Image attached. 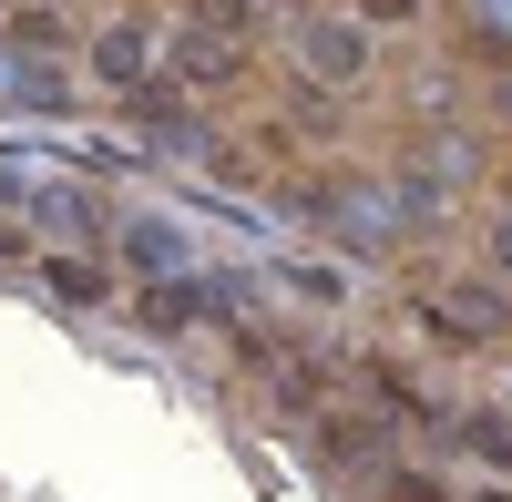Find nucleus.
Masks as SVG:
<instances>
[{
    "label": "nucleus",
    "mask_w": 512,
    "mask_h": 502,
    "mask_svg": "<svg viewBox=\"0 0 512 502\" xmlns=\"http://www.w3.org/2000/svg\"><path fill=\"white\" fill-rule=\"evenodd\" d=\"M441 349H512V287L502 277H461L451 298H420L410 308Z\"/></svg>",
    "instance_id": "1"
},
{
    "label": "nucleus",
    "mask_w": 512,
    "mask_h": 502,
    "mask_svg": "<svg viewBox=\"0 0 512 502\" xmlns=\"http://www.w3.org/2000/svg\"><path fill=\"white\" fill-rule=\"evenodd\" d=\"M0 11H11V0H0Z\"/></svg>",
    "instance_id": "17"
},
{
    "label": "nucleus",
    "mask_w": 512,
    "mask_h": 502,
    "mask_svg": "<svg viewBox=\"0 0 512 502\" xmlns=\"http://www.w3.org/2000/svg\"><path fill=\"white\" fill-rule=\"evenodd\" d=\"M134 318L154 328V339H175V328H195V318H205V298H195V287H144Z\"/></svg>",
    "instance_id": "6"
},
{
    "label": "nucleus",
    "mask_w": 512,
    "mask_h": 502,
    "mask_svg": "<svg viewBox=\"0 0 512 502\" xmlns=\"http://www.w3.org/2000/svg\"><path fill=\"white\" fill-rule=\"evenodd\" d=\"M482 257H492V277H502V287H512V205H502V216H492V226H482Z\"/></svg>",
    "instance_id": "14"
},
{
    "label": "nucleus",
    "mask_w": 512,
    "mask_h": 502,
    "mask_svg": "<svg viewBox=\"0 0 512 502\" xmlns=\"http://www.w3.org/2000/svg\"><path fill=\"white\" fill-rule=\"evenodd\" d=\"M451 431H461V441H472V451H482V462H492V472L512 462V421H502V410H461V421H451Z\"/></svg>",
    "instance_id": "8"
},
{
    "label": "nucleus",
    "mask_w": 512,
    "mask_h": 502,
    "mask_svg": "<svg viewBox=\"0 0 512 502\" xmlns=\"http://www.w3.org/2000/svg\"><path fill=\"white\" fill-rule=\"evenodd\" d=\"M308 441H318V462H338V472H379V462H390V431L359 421V410H318Z\"/></svg>",
    "instance_id": "3"
},
{
    "label": "nucleus",
    "mask_w": 512,
    "mask_h": 502,
    "mask_svg": "<svg viewBox=\"0 0 512 502\" xmlns=\"http://www.w3.org/2000/svg\"><path fill=\"white\" fill-rule=\"evenodd\" d=\"M359 21H390L400 31V21H420V0H359Z\"/></svg>",
    "instance_id": "15"
},
{
    "label": "nucleus",
    "mask_w": 512,
    "mask_h": 502,
    "mask_svg": "<svg viewBox=\"0 0 512 502\" xmlns=\"http://www.w3.org/2000/svg\"><path fill=\"white\" fill-rule=\"evenodd\" d=\"M41 267H52V287H62V298H82V308L103 298V267H82V257H41Z\"/></svg>",
    "instance_id": "11"
},
{
    "label": "nucleus",
    "mask_w": 512,
    "mask_h": 502,
    "mask_svg": "<svg viewBox=\"0 0 512 502\" xmlns=\"http://www.w3.org/2000/svg\"><path fill=\"white\" fill-rule=\"evenodd\" d=\"M287 123H308V134H338V93H328V82H287Z\"/></svg>",
    "instance_id": "10"
},
{
    "label": "nucleus",
    "mask_w": 512,
    "mask_h": 502,
    "mask_svg": "<svg viewBox=\"0 0 512 502\" xmlns=\"http://www.w3.org/2000/svg\"><path fill=\"white\" fill-rule=\"evenodd\" d=\"M123 246H134V267H144V277H154V267H175V226H134Z\"/></svg>",
    "instance_id": "13"
},
{
    "label": "nucleus",
    "mask_w": 512,
    "mask_h": 502,
    "mask_svg": "<svg viewBox=\"0 0 512 502\" xmlns=\"http://www.w3.org/2000/svg\"><path fill=\"white\" fill-rule=\"evenodd\" d=\"M185 21H195V31H216V41H236V52H246V31H256V0H185Z\"/></svg>",
    "instance_id": "7"
},
{
    "label": "nucleus",
    "mask_w": 512,
    "mask_h": 502,
    "mask_svg": "<svg viewBox=\"0 0 512 502\" xmlns=\"http://www.w3.org/2000/svg\"><path fill=\"white\" fill-rule=\"evenodd\" d=\"M236 72H246L236 41H216V31H185L175 41V93H236Z\"/></svg>",
    "instance_id": "5"
},
{
    "label": "nucleus",
    "mask_w": 512,
    "mask_h": 502,
    "mask_svg": "<svg viewBox=\"0 0 512 502\" xmlns=\"http://www.w3.org/2000/svg\"><path fill=\"white\" fill-rule=\"evenodd\" d=\"M11 41H21V52H62L72 31H62V11H21V21H11Z\"/></svg>",
    "instance_id": "12"
},
{
    "label": "nucleus",
    "mask_w": 512,
    "mask_h": 502,
    "mask_svg": "<svg viewBox=\"0 0 512 502\" xmlns=\"http://www.w3.org/2000/svg\"><path fill=\"white\" fill-rule=\"evenodd\" d=\"M144 72H154V21H113V31H93V82H103V93H134Z\"/></svg>",
    "instance_id": "4"
},
{
    "label": "nucleus",
    "mask_w": 512,
    "mask_h": 502,
    "mask_svg": "<svg viewBox=\"0 0 512 502\" xmlns=\"http://www.w3.org/2000/svg\"><path fill=\"white\" fill-rule=\"evenodd\" d=\"M369 492H379V502H451L431 472H410V462H379V472H369Z\"/></svg>",
    "instance_id": "9"
},
{
    "label": "nucleus",
    "mask_w": 512,
    "mask_h": 502,
    "mask_svg": "<svg viewBox=\"0 0 512 502\" xmlns=\"http://www.w3.org/2000/svg\"><path fill=\"white\" fill-rule=\"evenodd\" d=\"M472 502H512V492H472Z\"/></svg>",
    "instance_id": "16"
},
{
    "label": "nucleus",
    "mask_w": 512,
    "mask_h": 502,
    "mask_svg": "<svg viewBox=\"0 0 512 502\" xmlns=\"http://www.w3.org/2000/svg\"><path fill=\"white\" fill-rule=\"evenodd\" d=\"M297 52H308V72L328 82V93H349V82L369 72V31L349 11H308V21H297Z\"/></svg>",
    "instance_id": "2"
}]
</instances>
